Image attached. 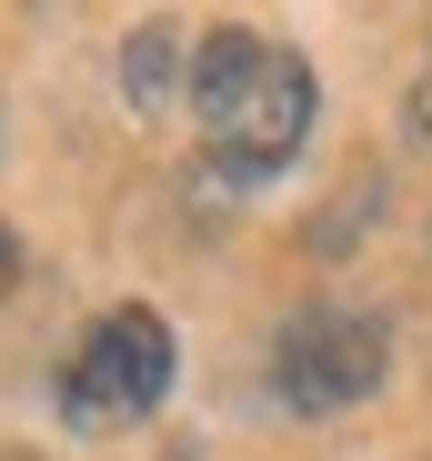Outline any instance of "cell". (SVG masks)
Masks as SVG:
<instances>
[{
    "instance_id": "cell-7",
    "label": "cell",
    "mask_w": 432,
    "mask_h": 461,
    "mask_svg": "<svg viewBox=\"0 0 432 461\" xmlns=\"http://www.w3.org/2000/svg\"><path fill=\"white\" fill-rule=\"evenodd\" d=\"M0 461H41V451H0Z\"/></svg>"
},
{
    "instance_id": "cell-2",
    "label": "cell",
    "mask_w": 432,
    "mask_h": 461,
    "mask_svg": "<svg viewBox=\"0 0 432 461\" xmlns=\"http://www.w3.org/2000/svg\"><path fill=\"white\" fill-rule=\"evenodd\" d=\"M171 392V321L161 312H101L91 321V341L60 361V421H81V431H121V421H141Z\"/></svg>"
},
{
    "instance_id": "cell-1",
    "label": "cell",
    "mask_w": 432,
    "mask_h": 461,
    "mask_svg": "<svg viewBox=\"0 0 432 461\" xmlns=\"http://www.w3.org/2000/svg\"><path fill=\"white\" fill-rule=\"evenodd\" d=\"M191 111H201V140L232 181H271L302 150V131L322 111V81H312L302 50H281L262 31H211L191 50Z\"/></svg>"
},
{
    "instance_id": "cell-6",
    "label": "cell",
    "mask_w": 432,
    "mask_h": 461,
    "mask_svg": "<svg viewBox=\"0 0 432 461\" xmlns=\"http://www.w3.org/2000/svg\"><path fill=\"white\" fill-rule=\"evenodd\" d=\"M412 140H432V81L412 91Z\"/></svg>"
},
{
    "instance_id": "cell-4",
    "label": "cell",
    "mask_w": 432,
    "mask_h": 461,
    "mask_svg": "<svg viewBox=\"0 0 432 461\" xmlns=\"http://www.w3.org/2000/svg\"><path fill=\"white\" fill-rule=\"evenodd\" d=\"M171 60H181V31H171V21H141V31L121 41V91L152 111V101L171 91Z\"/></svg>"
},
{
    "instance_id": "cell-3",
    "label": "cell",
    "mask_w": 432,
    "mask_h": 461,
    "mask_svg": "<svg viewBox=\"0 0 432 461\" xmlns=\"http://www.w3.org/2000/svg\"><path fill=\"white\" fill-rule=\"evenodd\" d=\"M382 371H392V331L372 312H302L292 331H281V402L292 411H342V402H363L382 392Z\"/></svg>"
},
{
    "instance_id": "cell-5",
    "label": "cell",
    "mask_w": 432,
    "mask_h": 461,
    "mask_svg": "<svg viewBox=\"0 0 432 461\" xmlns=\"http://www.w3.org/2000/svg\"><path fill=\"white\" fill-rule=\"evenodd\" d=\"M11 291H21V241L0 230V301H11Z\"/></svg>"
}]
</instances>
